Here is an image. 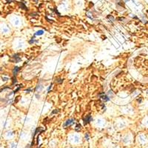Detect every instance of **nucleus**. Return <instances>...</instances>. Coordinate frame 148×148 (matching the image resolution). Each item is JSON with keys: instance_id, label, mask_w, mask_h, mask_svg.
<instances>
[{"instance_id": "1", "label": "nucleus", "mask_w": 148, "mask_h": 148, "mask_svg": "<svg viewBox=\"0 0 148 148\" xmlns=\"http://www.w3.org/2000/svg\"><path fill=\"white\" fill-rule=\"evenodd\" d=\"M74 122H75V120L73 119V118H71V119L67 120V121L65 122V124H64V127H67V126L72 125Z\"/></svg>"}, {"instance_id": "2", "label": "nucleus", "mask_w": 148, "mask_h": 148, "mask_svg": "<svg viewBox=\"0 0 148 148\" xmlns=\"http://www.w3.org/2000/svg\"><path fill=\"white\" fill-rule=\"evenodd\" d=\"M91 121H92V117H91V116H90V115L86 116V117L84 118V123H85V124H87L90 123Z\"/></svg>"}, {"instance_id": "3", "label": "nucleus", "mask_w": 148, "mask_h": 148, "mask_svg": "<svg viewBox=\"0 0 148 148\" xmlns=\"http://www.w3.org/2000/svg\"><path fill=\"white\" fill-rule=\"evenodd\" d=\"M101 99H102L104 102H108V101H109V98H108V96H107L105 95L104 94H101Z\"/></svg>"}, {"instance_id": "4", "label": "nucleus", "mask_w": 148, "mask_h": 148, "mask_svg": "<svg viewBox=\"0 0 148 148\" xmlns=\"http://www.w3.org/2000/svg\"><path fill=\"white\" fill-rule=\"evenodd\" d=\"M19 71H20V68H19L18 67H16L14 69H13V75L15 76V75L17 74V73L19 72Z\"/></svg>"}, {"instance_id": "5", "label": "nucleus", "mask_w": 148, "mask_h": 148, "mask_svg": "<svg viewBox=\"0 0 148 148\" xmlns=\"http://www.w3.org/2000/svg\"><path fill=\"white\" fill-rule=\"evenodd\" d=\"M13 58H14V62H19L21 60V59L20 58V57H18L17 56H13Z\"/></svg>"}, {"instance_id": "6", "label": "nucleus", "mask_w": 148, "mask_h": 148, "mask_svg": "<svg viewBox=\"0 0 148 148\" xmlns=\"http://www.w3.org/2000/svg\"><path fill=\"white\" fill-rule=\"evenodd\" d=\"M43 34H44V31H43V30H39V31H37L35 35L40 36V35H42Z\"/></svg>"}, {"instance_id": "7", "label": "nucleus", "mask_w": 148, "mask_h": 148, "mask_svg": "<svg viewBox=\"0 0 148 148\" xmlns=\"http://www.w3.org/2000/svg\"><path fill=\"white\" fill-rule=\"evenodd\" d=\"M76 131H79L80 130V129H81V125H80V124H78L77 126H76Z\"/></svg>"}, {"instance_id": "8", "label": "nucleus", "mask_w": 148, "mask_h": 148, "mask_svg": "<svg viewBox=\"0 0 148 148\" xmlns=\"http://www.w3.org/2000/svg\"><path fill=\"white\" fill-rule=\"evenodd\" d=\"M56 81H57V82H59V83H61V82H62V79H57V80H56Z\"/></svg>"}, {"instance_id": "9", "label": "nucleus", "mask_w": 148, "mask_h": 148, "mask_svg": "<svg viewBox=\"0 0 148 148\" xmlns=\"http://www.w3.org/2000/svg\"><path fill=\"white\" fill-rule=\"evenodd\" d=\"M57 112H58V110H54L53 112V113H57Z\"/></svg>"}, {"instance_id": "10", "label": "nucleus", "mask_w": 148, "mask_h": 148, "mask_svg": "<svg viewBox=\"0 0 148 148\" xmlns=\"http://www.w3.org/2000/svg\"><path fill=\"white\" fill-rule=\"evenodd\" d=\"M146 148H148V146H147V147H146Z\"/></svg>"}]
</instances>
